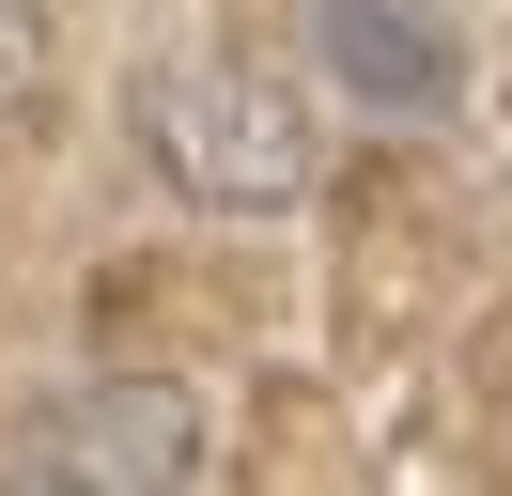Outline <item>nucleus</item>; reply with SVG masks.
Masks as SVG:
<instances>
[{
  "label": "nucleus",
  "mask_w": 512,
  "mask_h": 496,
  "mask_svg": "<svg viewBox=\"0 0 512 496\" xmlns=\"http://www.w3.org/2000/svg\"><path fill=\"white\" fill-rule=\"evenodd\" d=\"M202 465H218L202 388H171V372H94V388L32 403V434L0 450V481H32V496H187Z\"/></svg>",
  "instance_id": "nucleus-2"
},
{
  "label": "nucleus",
  "mask_w": 512,
  "mask_h": 496,
  "mask_svg": "<svg viewBox=\"0 0 512 496\" xmlns=\"http://www.w3.org/2000/svg\"><path fill=\"white\" fill-rule=\"evenodd\" d=\"M311 62L342 78L357 124H450V93H466V47L435 0H311Z\"/></svg>",
  "instance_id": "nucleus-3"
},
{
  "label": "nucleus",
  "mask_w": 512,
  "mask_h": 496,
  "mask_svg": "<svg viewBox=\"0 0 512 496\" xmlns=\"http://www.w3.org/2000/svg\"><path fill=\"white\" fill-rule=\"evenodd\" d=\"M140 155L171 171V202L202 217H295L311 202V109H295V78H264V62H156L140 78Z\"/></svg>",
  "instance_id": "nucleus-1"
}]
</instances>
